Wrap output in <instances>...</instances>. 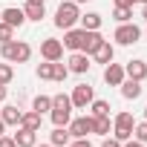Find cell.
I'll return each instance as SVG.
<instances>
[{"label": "cell", "instance_id": "10", "mask_svg": "<svg viewBox=\"0 0 147 147\" xmlns=\"http://www.w3.org/2000/svg\"><path fill=\"white\" fill-rule=\"evenodd\" d=\"M127 75H124V63H107L104 66V84H110V87H121V81H124Z\"/></svg>", "mask_w": 147, "mask_h": 147}, {"label": "cell", "instance_id": "32", "mask_svg": "<svg viewBox=\"0 0 147 147\" xmlns=\"http://www.w3.org/2000/svg\"><path fill=\"white\" fill-rule=\"evenodd\" d=\"M52 107H72V98L69 95H52ZM72 110H75V107H72Z\"/></svg>", "mask_w": 147, "mask_h": 147}, {"label": "cell", "instance_id": "11", "mask_svg": "<svg viewBox=\"0 0 147 147\" xmlns=\"http://www.w3.org/2000/svg\"><path fill=\"white\" fill-rule=\"evenodd\" d=\"M20 115H23V110H20L18 104H6V107H0V118H3L6 127H20Z\"/></svg>", "mask_w": 147, "mask_h": 147}, {"label": "cell", "instance_id": "2", "mask_svg": "<svg viewBox=\"0 0 147 147\" xmlns=\"http://www.w3.org/2000/svg\"><path fill=\"white\" fill-rule=\"evenodd\" d=\"M78 18H81L78 3H72V0H63V3L58 6V12H55V26H58V29H72V26L78 23Z\"/></svg>", "mask_w": 147, "mask_h": 147}, {"label": "cell", "instance_id": "39", "mask_svg": "<svg viewBox=\"0 0 147 147\" xmlns=\"http://www.w3.org/2000/svg\"><path fill=\"white\" fill-rule=\"evenodd\" d=\"M141 20H147V3L141 6Z\"/></svg>", "mask_w": 147, "mask_h": 147}, {"label": "cell", "instance_id": "29", "mask_svg": "<svg viewBox=\"0 0 147 147\" xmlns=\"http://www.w3.org/2000/svg\"><path fill=\"white\" fill-rule=\"evenodd\" d=\"M133 138L141 141V144H147V121H138V124L133 127Z\"/></svg>", "mask_w": 147, "mask_h": 147}, {"label": "cell", "instance_id": "27", "mask_svg": "<svg viewBox=\"0 0 147 147\" xmlns=\"http://www.w3.org/2000/svg\"><path fill=\"white\" fill-rule=\"evenodd\" d=\"M113 18H115L118 23L133 20V6H115V9H113Z\"/></svg>", "mask_w": 147, "mask_h": 147}, {"label": "cell", "instance_id": "25", "mask_svg": "<svg viewBox=\"0 0 147 147\" xmlns=\"http://www.w3.org/2000/svg\"><path fill=\"white\" fill-rule=\"evenodd\" d=\"M12 78H15V66H12L9 61H6V63H0V87H9Z\"/></svg>", "mask_w": 147, "mask_h": 147}, {"label": "cell", "instance_id": "42", "mask_svg": "<svg viewBox=\"0 0 147 147\" xmlns=\"http://www.w3.org/2000/svg\"><path fill=\"white\" fill-rule=\"evenodd\" d=\"M26 3H46V0H26Z\"/></svg>", "mask_w": 147, "mask_h": 147}, {"label": "cell", "instance_id": "26", "mask_svg": "<svg viewBox=\"0 0 147 147\" xmlns=\"http://www.w3.org/2000/svg\"><path fill=\"white\" fill-rule=\"evenodd\" d=\"M32 110H35V113H40V115H43V113H49V110H52V98H49V95H38V98L32 101Z\"/></svg>", "mask_w": 147, "mask_h": 147}, {"label": "cell", "instance_id": "44", "mask_svg": "<svg viewBox=\"0 0 147 147\" xmlns=\"http://www.w3.org/2000/svg\"><path fill=\"white\" fill-rule=\"evenodd\" d=\"M144 121H147V107H144Z\"/></svg>", "mask_w": 147, "mask_h": 147}, {"label": "cell", "instance_id": "43", "mask_svg": "<svg viewBox=\"0 0 147 147\" xmlns=\"http://www.w3.org/2000/svg\"><path fill=\"white\" fill-rule=\"evenodd\" d=\"M136 3H141V6H144V3H147V0H136Z\"/></svg>", "mask_w": 147, "mask_h": 147}, {"label": "cell", "instance_id": "15", "mask_svg": "<svg viewBox=\"0 0 147 147\" xmlns=\"http://www.w3.org/2000/svg\"><path fill=\"white\" fill-rule=\"evenodd\" d=\"M101 40H104V35H101L98 29H95V32H87V29H84V43H81V52H84V55H92V52L98 49V43H101Z\"/></svg>", "mask_w": 147, "mask_h": 147}, {"label": "cell", "instance_id": "6", "mask_svg": "<svg viewBox=\"0 0 147 147\" xmlns=\"http://www.w3.org/2000/svg\"><path fill=\"white\" fill-rule=\"evenodd\" d=\"M72 107H75V110H87L90 107V101L95 98V92H92V87L90 84H78L75 90H72Z\"/></svg>", "mask_w": 147, "mask_h": 147}, {"label": "cell", "instance_id": "7", "mask_svg": "<svg viewBox=\"0 0 147 147\" xmlns=\"http://www.w3.org/2000/svg\"><path fill=\"white\" fill-rule=\"evenodd\" d=\"M40 55H43V61H61L63 58V43L58 38H43L40 40Z\"/></svg>", "mask_w": 147, "mask_h": 147}, {"label": "cell", "instance_id": "9", "mask_svg": "<svg viewBox=\"0 0 147 147\" xmlns=\"http://www.w3.org/2000/svg\"><path fill=\"white\" fill-rule=\"evenodd\" d=\"M63 49H69V52H81V43H84V29H63Z\"/></svg>", "mask_w": 147, "mask_h": 147}, {"label": "cell", "instance_id": "18", "mask_svg": "<svg viewBox=\"0 0 147 147\" xmlns=\"http://www.w3.org/2000/svg\"><path fill=\"white\" fill-rule=\"evenodd\" d=\"M18 147H35L38 144V133L35 130H26V127H18V133L12 136Z\"/></svg>", "mask_w": 147, "mask_h": 147}, {"label": "cell", "instance_id": "31", "mask_svg": "<svg viewBox=\"0 0 147 147\" xmlns=\"http://www.w3.org/2000/svg\"><path fill=\"white\" fill-rule=\"evenodd\" d=\"M35 72H38V78H40V81H52V61L40 63V66H38Z\"/></svg>", "mask_w": 147, "mask_h": 147}, {"label": "cell", "instance_id": "36", "mask_svg": "<svg viewBox=\"0 0 147 147\" xmlns=\"http://www.w3.org/2000/svg\"><path fill=\"white\" fill-rule=\"evenodd\" d=\"M121 147H144V144H141V141H136V138H130V141H124Z\"/></svg>", "mask_w": 147, "mask_h": 147}, {"label": "cell", "instance_id": "4", "mask_svg": "<svg viewBox=\"0 0 147 147\" xmlns=\"http://www.w3.org/2000/svg\"><path fill=\"white\" fill-rule=\"evenodd\" d=\"M138 38H141V29H138L133 20L118 23V29H115V35H113V40H115L118 46H133V43H138Z\"/></svg>", "mask_w": 147, "mask_h": 147}, {"label": "cell", "instance_id": "8", "mask_svg": "<svg viewBox=\"0 0 147 147\" xmlns=\"http://www.w3.org/2000/svg\"><path fill=\"white\" fill-rule=\"evenodd\" d=\"M90 66H92V63H90V55H84V52H72L69 61H66V69L75 72V75H87Z\"/></svg>", "mask_w": 147, "mask_h": 147}, {"label": "cell", "instance_id": "19", "mask_svg": "<svg viewBox=\"0 0 147 147\" xmlns=\"http://www.w3.org/2000/svg\"><path fill=\"white\" fill-rule=\"evenodd\" d=\"M92 133L95 136H110L113 133V118L110 115H92Z\"/></svg>", "mask_w": 147, "mask_h": 147}, {"label": "cell", "instance_id": "41", "mask_svg": "<svg viewBox=\"0 0 147 147\" xmlns=\"http://www.w3.org/2000/svg\"><path fill=\"white\" fill-rule=\"evenodd\" d=\"M72 3H78V6H81V3H90V0H72Z\"/></svg>", "mask_w": 147, "mask_h": 147}, {"label": "cell", "instance_id": "23", "mask_svg": "<svg viewBox=\"0 0 147 147\" xmlns=\"http://www.w3.org/2000/svg\"><path fill=\"white\" fill-rule=\"evenodd\" d=\"M69 141H72V136H69L66 127H55L52 136H49V144H52V147H66Z\"/></svg>", "mask_w": 147, "mask_h": 147}, {"label": "cell", "instance_id": "46", "mask_svg": "<svg viewBox=\"0 0 147 147\" xmlns=\"http://www.w3.org/2000/svg\"><path fill=\"white\" fill-rule=\"evenodd\" d=\"M66 147H75V144H66Z\"/></svg>", "mask_w": 147, "mask_h": 147}, {"label": "cell", "instance_id": "20", "mask_svg": "<svg viewBox=\"0 0 147 147\" xmlns=\"http://www.w3.org/2000/svg\"><path fill=\"white\" fill-rule=\"evenodd\" d=\"M23 15H26V20L40 23V20L46 18V6H43V3H26V6H23Z\"/></svg>", "mask_w": 147, "mask_h": 147}, {"label": "cell", "instance_id": "17", "mask_svg": "<svg viewBox=\"0 0 147 147\" xmlns=\"http://www.w3.org/2000/svg\"><path fill=\"white\" fill-rule=\"evenodd\" d=\"M49 118H52L55 127H66L72 121V107H52L49 110Z\"/></svg>", "mask_w": 147, "mask_h": 147}, {"label": "cell", "instance_id": "37", "mask_svg": "<svg viewBox=\"0 0 147 147\" xmlns=\"http://www.w3.org/2000/svg\"><path fill=\"white\" fill-rule=\"evenodd\" d=\"M115 6H136V0H115Z\"/></svg>", "mask_w": 147, "mask_h": 147}, {"label": "cell", "instance_id": "22", "mask_svg": "<svg viewBox=\"0 0 147 147\" xmlns=\"http://www.w3.org/2000/svg\"><path fill=\"white\" fill-rule=\"evenodd\" d=\"M40 124H43V115L40 113H35V110H29V113H23L20 115V127H26V130H40Z\"/></svg>", "mask_w": 147, "mask_h": 147}, {"label": "cell", "instance_id": "24", "mask_svg": "<svg viewBox=\"0 0 147 147\" xmlns=\"http://www.w3.org/2000/svg\"><path fill=\"white\" fill-rule=\"evenodd\" d=\"M110 101H104V98H92L90 101V115H110Z\"/></svg>", "mask_w": 147, "mask_h": 147}, {"label": "cell", "instance_id": "45", "mask_svg": "<svg viewBox=\"0 0 147 147\" xmlns=\"http://www.w3.org/2000/svg\"><path fill=\"white\" fill-rule=\"evenodd\" d=\"M35 147H38V144H35ZM40 147H52V144H40Z\"/></svg>", "mask_w": 147, "mask_h": 147}, {"label": "cell", "instance_id": "34", "mask_svg": "<svg viewBox=\"0 0 147 147\" xmlns=\"http://www.w3.org/2000/svg\"><path fill=\"white\" fill-rule=\"evenodd\" d=\"M101 147H121V141H118V138H107V136H104Z\"/></svg>", "mask_w": 147, "mask_h": 147}, {"label": "cell", "instance_id": "21", "mask_svg": "<svg viewBox=\"0 0 147 147\" xmlns=\"http://www.w3.org/2000/svg\"><path fill=\"white\" fill-rule=\"evenodd\" d=\"M78 20H81V29H87V32H95V29H101V23H104V18H101L98 12H87V15H81Z\"/></svg>", "mask_w": 147, "mask_h": 147}, {"label": "cell", "instance_id": "12", "mask_svg": "<svg viewBox=\"0 0 147 147\" xmlns=\"http://www.w3.org/2000/svg\"><path fill=\"white\" fill-rule=\"evenodd\" d=\"M0 20H3V23H9L12 29H20V26L26 23V15H23V9L9 6V9H3V12H0Z\"/></svg>", "mask_w": 147, "mask_h": 147}, {"label": "cell", "instance_id": "30", "mask_svg": "<svg viewBox=\"0 0 147 147\" xmlns=\"http://www.w3.org/2000/svg\"><path fill=\"white\" fill-rule=\"evenodd\" d=\"M9 40H15V29L0 20V43H9Z\"/></svg>", "mask_w": 147, "mask_h": 147}, {"label": "cell", "instance_id": "35", "mask_svg": "<svg viewBox=\"0 0 147 147\" xmlns=\"http://www.w3.org/2000/svg\"><path fill=\"white\" fill-rule=\"evenodd\" d=\"M75 147H92V144H90V138L84 136V138H75Z\"/></svg>", "mask_w": 147, "mask_h": 147}, {"label": "cell", "instance_id": "5", "mask_svg": "<svg viewBox=\"0 0 147 147\" xmlns=\"http://www.w3.org/2000/svg\"><path fill=\"white\" fill-rule=\"evenodd\" d=\"M66 130H69L72 138H84V136H90V133H92V115H78V118H72V121L66 124Z\"/></svg>", "mask_w": 147, "mask_h": 147}, {"label": "cell", "instance_id": "13", "mask_svg": "<svg viewBox=\"0 0 147 147\" xmlns=\"http://www.w3.org/2000/svg\"><path fill=\"white\" fill-rule=\"evenodd\" d=\"M90 58H92L95 63H104V66H107V63H110V61L115 58V46H113L110 40H101V43H98V49H95V52H92Z\"/></svg>", "mask_w": 147, "mask_h": 147}, {"label": "cell", "instance_id": "38", "mask_svg": "<svg viewBox=\"0 0 147 147\" xmlns=\"http://www.w3.org/2000/svg\"><path fill=\"white\" fill-rule=\"evenodd\" d=\"M6 95H9V92H6V87H0V104L6 101Z\"/></svg>", "mask_w": 147, "mask_h": 147}, {"label": "cell", "instance_id": "33", "mask_svg": "<svg viewBox=\"0 0 147 147\" xmlns=\"http://www.w3.org/2000/svg\"><path fill=\"white\" fill-rule=\"evenodd\" d=\"M0 147H18L12 136H0Z\"/></svg>", "mask_w": 147, "mask_h": 147}, {"label": "cell", "instance_id": "40", "mask_svg": "<svg viewBox=\"0 0 147 147\" xmlns=\"http://www.w3.org/2000/svg\"><path fill=\"white\" fill-rule=\"evenodd\" d=\"M6 133V124H3V118H0V136H3Z\"/></svg>", "mask_w": 147, "mask_h": 147}, {"label": "cell", "instance_id": "1", "mask_svg": "<svg viewBox=\"0 0 147 147\" xmlns=\"http://www.w3.org/2000/svg\"><path fill=\"white\" fill-rule=\"evenodd\" d=\"M0 58L9 61V63H26L32 58V46L26 40H9V43H0Z\"/></svg>", "mask_w": 147, "mask_h": 147}, {"label": "cell", "instance_id": "16", "mask_svg": "<svg viewBox=\"0 0 147 147\" xmlns=\"http://www.w3.org/2000/svg\"><path fill=\"white\" fill-rule=\"evenodd\" d=\"M118 90H121V98H127V101H136V98L141 95V81H133V78H124Z\"/></svg>", "mask_w": 147, "mask_h": 147}, {"label": "cell", "instance_id": "14", "mask_svg": "<svg viewBox=\"0 0 147 147\" xmlns=\"http://www.w3.org/2000/svg\"><path fill=\"white\" fill-rule=\"evenodd\" d=\"M124 75L133 78V81H144V78H147V63L138 61V58H136V61H127V63H124Z\"/></svg>", "mask_w": 147, "mask_h": 147}, {"label": "cell", "instance_id": "28", "mask_svg": "<svg viewBox=\"0 0 147 147\" xmlns=\"http://www.w3.org/2000/svg\"><path fill=\"white\" fill-rule=\"evenodd\" d=\"M66 75H69L66 63H61V61H52V81H66Z\"/></svg>", "mask_w": 147, "mask_h": 147}, {"label": "cell", "instance_id": "3", "mask_svg": "<svg viewBox=\"0 0 147 147\" xmlns=\"http://www.w3.org/2000/svg\"><path fill=\"white\" fill-rule=\"evenodd\" d=\"M133 127H136V118H133V113H118L115 118H113V138H118L121 144L124 141H130L133 138Z\"/></svg>", "mask_w": 147, "mask_h": 147}]
</instances>
